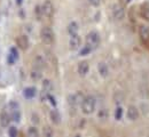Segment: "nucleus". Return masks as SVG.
<instances>
[{"label":"nucleus","mask_w":149,"mask_h":137,"mask_svg":"<svg viewBox=\"0 0 149 137\" xmlns=\"http://www.w3.org/2000/svg\"><path fill=\"white\" fill-rule=\"evenodd\" d=\"M35 15H36V19H37L38 21L42 20V17H44V12H42L41 5H37V6H36V8H35Z\"/></svg>","instance_id":"nucleus-24"},{"label":"nucleus","mask_w":149,"mask_h":137,"mask_svg":"<svg viewBox=\"0 0 149 137\" xmlns=\"http://www.w3.org/2000/svg\"><path fill=\"white\" fill-rule=\"evenodd\" d=\"M10 118H12V121H14L15 123H19L21 122V118H22V114H21L19 110L10 112Z\"/></svg>","instance_id":"nucleus-21"},{"label":"nucleus","mask_w":149,"mask_h":137,"mask_svg":"<svg viewBox=\"0 0 149 137\" xmlns=\"http://www.w3.org/2000/svg\"><path fill=\"white\" fill-rule=\"evenodd\" d=\"M109 117V112H108V110L106 109V107H101L100 110H99V112H97V118L101 120V121H106L107 119Z\"/></svg>","instance_id":"nucleus-19"},{"label":"nucleus","mask_w":149,"mask_h":137,"mask_svg":"<svg viewBox=\"0 0 149 137\" xmlns=\"http://www.w3.org/2000/svg\"><path fill=\"white\" fill-rule=\"evenodd\" d=\"M42 77V71L37 70V69H32L31 73H30V78L32 79L33 81H39Z\"/></svg>","instance_id":"nucleus-20"},{"label":"nucleus","mask_w":149,"mask_h":137,"mask_svg":"<svg viewBox=\"0 0 149 137\" xmlns=\"http://www.w3.org/2000/svg\"><path fill=\"white\" fill-rule=\"evenodd\" d=\"M47 102L53 106V107H56V104H57V102H56V98L54 95H52V93L48 95V97H47Z\"/></svg>","instance_id":"nucleus-31"},{"label":"nucleus","mask_w":149,"mask_h":137,"mask_svg":"<svg viewBox=\"0 0 149 137\" xmlns=\"http://www.w3.org/2000/svg\"><path fill=\"white\" fill-rule=\"evenodd\" d=\"M45 67V59L42 56L40 55H37L35 59H33V69H37V70H40L42 71Z\"/></svg>","instance_id":"nucleus-16"},{"label":"nucleus","mask_w":149,"mask_h":137,"mask_svg":"<svg viewBox=\"0 0 149 137\" xmlns=\"http://www.w3.org/2000/svg\"><path fill=\"white\" fill-rule=\"evenodd\" d=\"M101 43V38L100 34L96 31H91L86 36V45H88L93 50H95Z\"/></svg>","instance_id":"nucleus-3"},{"label":"nucleus","mask_w":149,"mask_h":137,"mask_svg":"<svg viewBox=\"0 0 149 137\" xmlns=\"http://www.w3.org/2000/svg\"><path fill=\"white\" fill-rule=\"evenodd\" d=\"M88 1V3L91 5V6H93V7H99L100 5H101V0H87Z\"/></svg>","instance_id":"nucleus-33"},{"label":"nucleus","mask_w":149,"mask_h":137,"mask_svg":"<svg viewBox=\"0 0 149 137\" xmlns=\"http://www.w3.org/2000/svg\"><path fill=\"white\" fill-rule=\"evenodd\" d=\"M16 3H17L19 6H21V5L23 3V0H16Z\"/></svg>","instance_id":"nucleus-35"},{"label":"nucleus","mask_w":149,"mask_h":137,"mask_svg":"<svg viewBox=\"0 0 149 137\" xmlns=\"http://www.w3.org/2000/svg\"><path fill=\"white\" fill-rule=\"evenodd\" d=\"M16 62H17V59H15V57H13L10 54H8V56H7V63H8L9 65H14Z\"/></svg>","instance_id":"nucleus-32"},{"label":"nucleus","mask_w":149,"mask_h":137,"mask_svg":"<svg viewBox=\"0 0 149 137\" xmlns=\"http://www.w3.org/2000/svg\"><path fill=\"white\" fill-rule=\"evenodd\" d=\"M84 95L81 93H76V94H71L68 96V104L69 106L72 109V110H76L78 106H80L83 99H84Z\"/></svg>","instance_id":"nucleus-4"},{"label":"nucleus","mask_w":149,"mask_h":137,"mask_svg":"<svg viewBox=\"0 0 149 137\" xmlns=\"http://www.w3.org/2000/svg\"><path fill=\"white\" fill-rule=\"evenodd\" d=\"M131 1H132V0H126V2H131Z\"/></svg>","instance_id":"nucleus-36"},{"label":"nucleus","mask_w":149,"mask_h":137,"mask_svg":"<svg viewBox=\"0 0 149 137\" xmlns=\"http://www.w3.org/2000/svg\"><path fill=\"white\" fill-rule=\"evenodd\" d=\"M123 114H124V110L122 106H117L116 110H115V113H113V117L117 121H120L123 119Z\"/></svg>","instance_id":"nucleus-22"},{"label":"nucleus","mask_w":149,"mask_h":137,"mask_svg":"<svg viewBox=\"0 0 149 137\" xmlns=\"http://www.w3.org/2000/svg\"><path fill=\"white\" fill-rule=\"evenodd\" d=\"M67 31H68V34L69 36H74V34H78V31H79V25L77 22H70L68 24V28H67Z\"/></svg>","instance_id":"nucleus-17"},{"label":"nucleus","mask_w":149,"mask_h":137,"mask_svg":"<svg viewBox=\"0 0 149 137\" xmlns=\"http://www.w3.org/2000/svg\"><path fill=\"white\" fill-rule=\"evenodd\" d=\"M139 37L143 45H149V26L148 25H140L139 28Z\"/></svg>","instance_id":"nucleus-7"},{"label":"nucleus","mask_w":149,"mask_h":137,"mask_svg":"<svg viewBox=\"0 0 149 137\" xmlns=\"http://www.w3.org/2000/svg\"><path fill=\"white\" fill-rule=\"evenodd\" d=\"M90 71V64L87 61H81L78 63V66H77V72L80 77H86L87 73Z\"/></svg>","instance_id":"nucleus-9"},{"label":"nucleus","mask_w":149,"mask_h":137,"mask_svg":"<svg viewBox=\"0 0 149 137\" xmlns=\"http://www.w3.org/2000/svg\"><path fill=\"white\" fill-rule=\"evenodd\" d=\"M42 90H45L48 94H51L53 92V82L49 79H44L42 80Z\"/></svg>","instance_id":"nucleus-18"},{"label":"nucleus","mask_w":149,"mask_h":137,"mask_svg":"<svg viewBox=\"0 0 149 137\" xmlns=\"http://www.w3.org/2000/svg\"><path fill=\"white\" fill-rule=\"evenodd\" d=\"M81 45V39L79 37V34H74V36H70L69 39V48L71 50H77Z\"/></svg>","instance_id":"nucleus-10"},{"label":"nucleus","mask_w":149,"mask_h":137,"mask_svg":"<svg viewBox=\"0 0 149 137\" xmlns=\"http://www.w3.org/2000/svg\"><path fill=\"white\" fill-rule=\"evenodd\" d=\"M9 54H10L13 57H15L16 59H19V49H17L16 47H10V48H9Z\"/></svg>","instance_id":"nucleus-29"},{"label":"nucleus","mask_w":149,"mask_h":137,"mask_svg":"<svg viewBox=\"0 0 149 137\" xmlns=\"http://www.w3.org/2000/svg\"><path fill=\"white\" fill-rule=\"evenodd\" d=\"M16 42H17V46L22 50H26L29 48V45H30L29 38L26 36H19V38L16 39Z\"/></svg>","instance_id":"nucleus-14"},{"label":"nucleus","mask_w":149,"mask_h":137,"mask_svg":"<svg viewBox=\"0 0 149 137\" xmlns=\"http://www.w3.org/2000/svg\"><path fill=\"white\" fill-rule=\"evenodd\" d=\"M140 117V113H139V110L136 106L134 105H130L126 110V118L129 121H136Z\"/></svg>","instance_id":"nucleus-8"},{"label":"nucleus","mask_w":149,"mask_h":137,"mask_svg":"<svg viewBox=\"0 0 149 137\" xmlns=\"http://www.w3.org/2000/svg\"><path fill=\"white\" fill-rule=\"evenodd\" d=\"M92 52H93V49H92V48H91L88 45H85L83 48H80V50H79V55L84 57V56H87V55H90Z\"/></svg>","instance_id":"nucleus-23"},{"label":"nucleus","mask_w":149,"mask_h":137,"mask_svg":"<svg viewBox=\"0 0 149 137\" xmlns=\"http://www.w3.org/2000/svg\"><path fill=\"white\" fill-rule=\"evenodd\" d=\"M10 121H12V118L6 111L1 113V116H0V125H1V127H3V128L9 127Z\"/></svg>","instance_id":"nucleus-15"},{"label":"nucleus","mask_w":149,"mask_h":137,"mask_svg":"<svg viewBox=\"0 0 149 137\" xmlns=\"http://www.w3.org/2000/svg\"><path fill=\"white\" fill-rule=\"evenodd\" d=\"M95 107H96V98L94 97L93 95H87L85 96L81 104H80V110L86 116H90L94 113L95 111Z\"/></svg>","instance_id":"nucleus-1"},{"label":"nucleus","mask_w":149,"mask_h":137,"mask_svg":"<svg viewBox=\"0 0 149 137\" xmlns=\"http://www.w3.org/2000/svg\"><path fill=\"white\" fill-rule=\"evenodd\" d=\"M8 107H9V110H10V112H13V111L19 110V104L16 101H10L9 104H8Z\"/></svg>","instance_id":"nucleus-27"},{"label":"nucleus","mask_w":149,"mask_h":137,"mask_svg":"<svg viewBox=\"0 0 149 137\" xmlns=\"http://www.w3.org/2000/svg\"><path fill=\"white\" fill-rule=\"evenodd\" d=\"M49 119H51L52 123L55 126H58L61 123V113L58 112V110L56 107H53L49 111Z\"/></svg>","instance_id":"nucleus-11"},{"label":"nucleus","mask_w":149,"mask_h":137,"mask_svg":"<svg viewBox=\"0 0 149 137\" xmlns=\"http://www.w3.org/2000/svg\"><path fill=\"white\" fill-rule=\"evenodd\" d=\"M32 118H33V119H32V121H33V122H36V123H38V122H39V120H38V117L36 116V114H32Z\"/></svg>","instance_id":"nucleus-34"},{"label":"nucleus","mask_w":149,"mask_h":137,"mask_svg":"<svg viewBox=\"0 0 149 137\" xmlns=\"http://www.w3.org/2000/svg\"><path fill=\"white\" fill-rule=\"evenodd\" d=\"M37 95V88L36 87H26L23 90V96L25 99H33Z\"/></svg>","instance_id":"nucleus-13"},{"label":"nucleus","mask_w":149,"mask_h":137,"mask_svg":"<svg viewBox=\"0 0 149 137\" xmlns=\"http://www.w3.org/2000/svg\"><path fill=\"white\" fill-rule=\"evenodd\" d=\"M26 135L30 137H38L39 136V130H38L36 127H30L26 131Z\"/></svg>","instance_id":"nucleus-26"},{"label":"nucleus","mask_w":149,"mask_h":137,"mask_svg":"<svg viewBox=\"0 0 149 137\" xmlns=\"http://www.w3.org/2000/svg\"><path fill=\"white\" fill-rule=\"evenodd\" d=\"M40 39L41 41L47 45V46H51L54 43V40H55V34H54V31L52 28L49 26H44L41 30H40Z\"/></svg>","instance_id":"nucleus-2"},{"label":"nucleus","mask_w":149,"mask_h":137,"mask_svg":"<svg viewBox=\"0 0 149 137\" xmlns=\"http://www.w3.org/2000/svg\"><path fill=\"white\" fill-rule=\"evenodd\" d=\"M8 135L10 137H16L19 135V131H17V128L15 126H12L8 128Z\"/></svg>","instance_id":"nucleus-28"},{"label":"nucleus","mask_w":149,"mask_h":137,"mask_svg":"<svg viewBox=\"0 0 149 137\" xmlns=\"http://www.w3.org/2000/svg\"><path fill=\"white\" fill-rule=\"evenodd\" d=\"M42 12H44V17H47V19H52L53 15H54V6L52 3L51 0H46L42 5Z\"/></svg>","instance_id":"nucleus-6"},{"label":"nucleus","mask_w":149,"mask_h":137,"mask_svg":"<svg viewBox=\"0 0 149 137\" xmlns=\"http://www.w3.org/2000/svg\"><path fill=\"white\" fill-rule=\"evenodd\" d=\"M42 135L45 137H52L54 135V131H53L49 127H45L44 130H42Z\"/></svg>","instance_id":"nucleus-30"},{"label":"nucleus","mask_w":149,"mask_h":137,"mask_svg":"<svg viewBox=\"0 0 149 137\" xmlns=\"http://www.w3.org/2000/svg\"><path fill=\"white\" fill-rule=\"evenodd\" d=\"M97 72H99V74H100L102 78H108V76H109V73H110L108 65H107L106 63H103V62H101V63L97 64Z\"/></svg>","instance_id":"nucleus-12"},{"label":"nucleus","mask_w":149,"mask_h":137,"mask_svg":"<svg viewBox=\"0 0 149 137\" xmlns=\"http://www.w3.org/2000/svg\"><path fill=\"white\" fill-rule=\"evenodd\" d=\"M111 16L113 20L116 21H122L125 17V9L122 5L116 3L113 5L111 8Z\"/></svg>","instance_id":"nucleus-5"},{"label":"nucleus","mask_w":149,"mask_h":137,"mask_svg":"<svg viewBox=\"0 0 149 137\" xmlns=\"http://www.w3.org/2000/svg\"><path fill=\"white\" fill-rule=\"evenodd\" d=\"M141 16L146 20H149V6L148 3H145L141 6Z\"/></svg>","instance_id":"nucleus-25"}]
</instances>
